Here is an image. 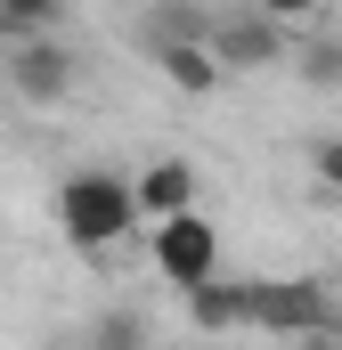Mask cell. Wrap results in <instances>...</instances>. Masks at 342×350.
Wrapping results in <instances>:
<instances>
[{"instance_id":"cell-7","label":"cell","mask_w":342,"mask_h":350,"mask_svg":"<svg viewBox=\"0 0 342 350\" xmlns=\"http://www.w3.org/2000/svg\"><path fill=\"white\" fill-rule=\"evenodd\" d=\"M131 204H139V228L163 220V212H187V204H196V163H187V155H155L147 172L131 179Z\"/></svg>"},{"instance_id":"cell-6","label":"cell","mask_w":342,"mask_h":350,"mask_svg":"<svg viewBox=\"0 0 342 350\" xmlns=\"http://www.w3.org/2000/svg\"><path fill=\"white\" fill-rule=\"evenodd\" d=\"M147 57L163 66V82L179 90V98H212V90L228 82V66L212 57L204 33H147Z\"/></svg>"},{"instance_id":"cell-4","label":"cell","mask_w":342,"mask_h":350,"mask_svg":"<svg viewBox=\"0 0 342 350\" xmlns=\"http://www.w3.org/2000/svg\"><path fill=\"white\" fill-rule=\"evenodd\" d=\"M82 82V57L57 41V33H16L8 41V90L25 98V106H66Z\"/></svg>"},{"instance_id":"cell-5","label":"cell","mask_w":342,"mask_h":350,"mask_svg":"<svg viewBox=\"0 0 342 350\" xmlns=\"http://www.w3.org/2000/svg\"><path fill=\"white\" fill-rule=\"evenodd\" d=\"M204 41H212V57H220L228 74H269V66H285V41H293V33L269 25L261 8H245V16H220Z\"/></svg>"},{"instance_id":"cell-1","label":"cell","mask_w":342,"mask_h":350,"mask_svg":"<svg viewBox=\"0 0 342 350\" xmlns=\"http://www.w3.org/2000/svg\"><path fill=\"white\" fill-rule=\"evenodd\" d=\"M57 237H66L82 261H106L114 245H131V237H139L131 179L122 172H66L57 179Z\"/></svg>"},{"instance_id":"cell-11","label":"cell","mask_w":342,"mask_h":350,"mask_svg":"<svg viewBox=\"0 0 342 350\" xmlns=\"http://www.w3.org/2000/svg\"><path fill=\"white\" fill-rule=\"evenodd\" d=\"M302 172L318 179L326 196H342V139H334V131H318V139H302Z\"/></svg>"},{"instance_id":"cell-13","label":"cell","mask_w":342,"mask_h":350,"mask_svg":"<svg viewBox=\"0 0 342 350\" xmlns=\"http://www.w3.org/2000/svg\"><path fill=\"white\" fill-rule=\"evenodd\" d=\"M98 342H147V318H98Z\"/></svg>"},{"instance_id":"cell-9","label":"cell","mask_w":342,"mask_h":350,"mask_svg":"<svg viewBox=\"0 0 342 350\" xmlns=\"http://www.w3.org/2000/svg\"><path fill=\"white\" fill-rule=\"evenodd\" d=\"M187 326H204V334H237V326H253V285H220V277L187 285Z\"/></svg>"},{"instance_id":"cell-10","label":"cell","mask_w":342,"mask_h":350,"mask_svg":"<svg viewBox=\"0 0 342 350\" xmlns=\"http://www.w3.org/2000/svg\"><path fill=\"white\" fill-rule=\"evenodd\" d=\"M66 16V0H0V41H16V33H49Z\"/></svg>"},{"instance_id":"cell-8","label":"cell","mask_w":342,"mask_h":350,"mask_svg":"<svg viewBox=\"0 0 342 350\" xmlns=\"http://www.w3.org/2000/svg\"><path fill=\"white\" fill-rule=\"evenodd\" d=\"M285 66L302 74V90H342V33L334 25H293Z\"/></svg>"},{"instance_id":"cell-12","label":"cell","mask_w":342,"mask_h":350,"mask_svg":"<svg viewBox=\"0 0 342 350\" xmlns=\"http://www.w3.org/2000/svg\"><path fill=\"white\" fill-rule=\"evenodd\" d=\"M245 8H261V16H269V25H285V33H293V25H318V16H326V0H245Z\"/></svg>"},{"instance_id":"cell-2","label":"cell","mask_w":342,"mask_h":350,"mask_svg":"<svg viewBox=\"0 0 342 350\" xmlns=\"http://www.w3.org/2000/svg\"><path fill=\"white\" fill-rule=\"evenodd\" d=\"M147 253H155V277L163 285H204V277H220V237H212V220L187 204V212H163V220H147Z\"/></svg>"},{"instance_id":"cell-3","label":"cell","mask_w":342,"mask_h":350,"mask_svg":"<svg viewBox=\"0 0 342 350\" xmlns=\"http://www.w3.org/2000/svg\"><path fill=\"white\" fill-rule=\"evenodd\" d=\"M253 326L261 334H342V310L318 277H253Z\"/></svg>"}]
</instances>
